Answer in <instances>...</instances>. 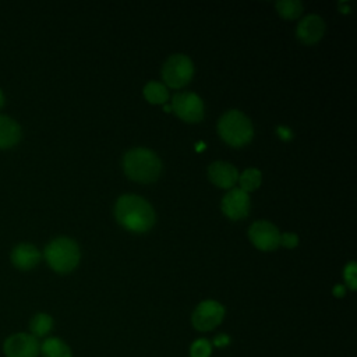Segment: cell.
<instances>
[{"instance_id":"cell-9","label":"cell","mask_w":357,"mask_h":357,"mask_svg":"<svg viewBox=\"0 0 357 357\" xmlns=\"http://www.w3.org/2000/svg\"><path fill=\"white\" fill-rule=\"evenodd\" d=\"M40 350L39 340L31 333H14L6 339L3 351L6 357H38Z\"/></svg>"},{"instance_id":"cell-17","label":"cell","mask_w":357,"mask_h":357,"mask_svg":"<svg viewBox=\"0 0 357 357\" xmlns=\"http://www.w3.org/2000/svg\"><path fill=\"white\" fill-rule=\"evenodd\" d=\"M29 329H31V335L35 336L36 339L43 337L53 329V318L49 314L38 312L32 317L29 322Z\"/></svg>"},{"instance_id":"cell-1","label":"cell","mask_w":357,"mask_h":357,"mask_svg":"<svg viewBox=\"0 0 357 357\" xmlns=\"http://www.w3.org/2000/svg\"><path fill=\"white\" fill-rule=\"evenodd\" d=\"M114 216L120 226L132 233H145L155 225L156 215L152 205L142 197L124 194L114 205Z\"/></svg>"},{"instance_id":"cell-21","label":"cell","mask_w":357,"mask_h":357,"mask_svg":"<svg viewBox=\"0 0 357 357\" xmlns=\"http://www.w3.org/2000/svg\"><path fill=\"white\" fill-rule=\"evenodd\" d=\"M343 278H344L346 286H347L350 290H356V287H357V265H356L354 261L349 262V264L344 266Z\"/></svg>"},{"instance_id":"cell-18","label":"cell","mask_w":357,"mask_h":357,"mask_svg":"<svg viewBox=\"0 0 357 357\" xmlns=\"http://www.w3.org/2000/svg\"><path fill=\"white\" fill-rule=\"evenodd\" d=\"M240 183V187L243 191H245L247 194L250 191H254L257 190L259 185H261V181H262V174L258 169L255 167H248L245 169L241 174H238V180Z\"/></svg>"},{"instance_id":"cell-25","label":"cell","mask_w":357,"mask_h":357,"mask_svg":"<svg viewBox=\"0 0 357 357\" xmlns=\"http://www.w3.org/2000/svg\"><path fill=\"white\" fill-rule=\"evenodd\" d=\"M332 293H333L335 297H343L344 293H346V287H344L343 284H336V286L333 287Z\"/></svg>"},{"instance_id":"cell-7","label":"cell","mask_w":357,"mask_h":357,"mask_svg":"<svg viewBox=\"0 0 357 357\" xmlns=\"http://www.w3.org/2000/svg\"><path fill=\"white\" fill-rule=\"evenodd\" d=\"M172 110L187 123H198L204 119V102L194 92H178L172 99Z\"/></svg>"},{"instance_id":"cell-26","label":"cell","mask_w":357,"mask_h":357,"mask_svg":"<svg viewBox=\"0 0 357 357\" xmlns=\"http://www.w3.org/2000/svg\"><path fill=\"white\" fill-rule=\"evenodd\" d=\"M4 103H6V96H4V92H3V89L0 88V110L3 109Z\"/></svg>"},{"instance_id":"cell-14","label":"cell","mask_w":357,"mask_h":357,"mask_svg":"<svg viewBox=\"0 0 357 357\" xmlns=\"http://www.w3.org/2000/svg\"><path fill=\"white\" fill-rule=\"evenodd\" d=\"M22 137L21 126L7 114H0V149L14 148Z\"/></svg>"},{"instance_id":"cell-13","label":"cell","mask_w":357,"mask_h":357,"mask_svg":"<svg viewBox=\"0 0 357 357\" xmlns=\"http://www.w3.org/2000/svg\"><path fill=\"white\" fill-rule=\"evenodd\" d=\"M208 177L215 185L230 190L236 185L238 180V170L229 162L218 160L209 165Z\"/></svg>"},{"instance_id":"cell-4","label":"cell","mask_w":357,"mask_h":357,"mask_svg":"<svg viewBox=\"0 0 357 357\" xmlns=\"http://www.w3.org/2000/svg\"><path fill=\"white\" fill-rule=\"evenodd\" d=\"M43 257L54 272L68 273L77 268L81 252L78 244L73 238L56 237L45 247Z\"/></svg>"},{"instance_id":"cell-15","label":"cell","mask_w":357,"mask_h":357,"mask_svg":"<svg viewBox=\"0 0 357 357\" xmlns=\"http://www.w3.org/2000/svg\"><path fill=\"white\" fill-rule=\"evenodd\" d=\"M39 353L43 357H73V351L67 343L59 337H47L42 342Z\"/></svg>"},{"instance_id":"cell-16","label":"cell","mask_w":357,"mask_h":357,"mask_svg":"<svg viewBox=\"0 0 357 357\" xmlns=\"http://www.w3.org/2000/svg\"><path fill=\"white\" fill-rule=\"evenodd\" d=\"M144 96L149 103L153 105H163L169 99V92L166 85L158 81H149L144 86Z\"/></svg>"},{"instance_id":"cell-3","label":"cell","mask_w":357,"mask_h":357,"mask_svg":"<svg viewBox=\"0 0 357 357\" xmlns=\"http://www.w3.org/2000/svg\"><path fill=\"white\" fill-rule=\"evenodd\" d=\"M218 132L226 144L234 148H240L252 139L254 127L251 120L243 112L231 109L219 119Z\"/></svg>"},{"instance_id":"cell-24","label":"cell","mask_w":357,"mask_h":357,"mask_svg":"<svg viewBox=\"0 0 357 357\" xmlns=\"http://www.w3.org/2000/svg\"><path fill=\"white\" fill-rule=\"evenodd\" d=\"M276 131H278V135H279L282 139H284V141H287V139H290V138L293 137L291 130L287 128V127L279 126V127H276Z\"/></svg>"},{"instance_id":"cell-8","label":"cell","mask_w":357,"mask_h":357,"mask_svg":"<svg viewBox=\"0 0 357 357\" xmlns=\"http://www.w3.org/2000/svg\"><path fill=\"white\" fill-rule=\"evenodd\" d=\"M248 237L261 251H272L280 245V231L268 220L254 222L248 229Z\"/></svg>"},{"instance_id":"cell-10","label":"cell","mask_w":357,"mask_h":357,"mask_svg":"<svg viewBox=\"0 0 357 357\" xmlns=\"http://www.w3.org/2000/svg\"><path fill=\"white\" fill-rule=\"evenodd\" d=\"M222 212L231 220L247 218L250 212V195L241 188H230L222 198Z\"/></svg>"},{"instance_id":"cell-5","label":"cell","mask_w":357,"mask_h":357,"mask_svg":"<svg viewBox=\"0 0 357 357\" xmlns=\"http://www.w3.org/2000/svg\"><path fill=\"white\" fill-rule=\"evenodd\" d=\"M194 75V64L187 54H172L162 67V77L167 86L183 88Z\"/></svg>"},{"instance_id":"cell-12","label":"cell","mask_w":357,"mask_h":357,"mask_svg":"<svg viewBox=\"0 0 357 357\" xmlns=\"http://www.w3.org/2000/svg\"><path fill=\"white\" fill-rule=\"evenodd\" d=\"M40 258H42L40 251L36 248V245H33L31 243L15 244L10 254L11 264L20 271L33 269L39 264Z\"/></svg>"},{"instance_id":"cell-19","label":"cell","mask_w":357,"mask_h":357,"mask_svg":"<svg viewBox=\"0 0 357 357\" xmlns=\"http://www.w3.org/2000/svg\"><path fill=\"white\" fill-rule=\"evenodd\" d=\"M275 6L278 13L287 20H294L300 17L303 11V4L298 0H282V1H278Z\"/></svg>"},{"instance_id":"cell-23","label":"cell","mask_w":357,"mask_h":357,"mask_svg":"<svg viewBox=\"0 0 357 357\" xmlns=\"http://www.w3.org/2000/svg\"><path fill=\"white\" fill-rule=\"evenodd\" d=\"M230 342H231V339H230L229 335H226V333H219V335H216V336L212 339L211 344H212L213 347L223 349V347H227V346L230 344Z\"/></svg>"},{"instance_id":"cell-2","label":"cell","mask_w":357,"mask_h":357,"mask_svg":"<svg viewBox=\"0 0 357 357\" xmlns=\"http://www.w3.org/2000/svg\"><path fill=\"white\" fill-rule=\"evenodd\" d=\"M124 173L138 183H153L162 172L159 156L148 148H132L123 156Z\"/></svg>"},{"instance_id":"cell-20","label":"cell","mask_w":357,"mask_h":357,"mask_svg":"<svg viewBox=\"0 0 357 357\" xmlns=\"http://www.w3.org/2000/svg\"><path fill=\"white\" fill-rule=\"evenodd\" d=\"M211 354H212V344L205 337L195 339L190 346V357H211Z\"/></svg>"},{"instance_id":"cell-6","label":"cell","mask_w":357,"mask_h":357,"mask_svg":"<svg viewBox=\"0 0 357 357\" xmlns=\"http://www.w3.org/2000/svg\"><path fill=\"white\" fill-rule=\"evenodd\" d=\"M226 310L216 300L201 301L191 314V324L199 332H209L219 326L225 318Z\"/></svg>"},{"instance_id":"cell-11","label":"cell","mask_w":357,"mask_h":357,"mask_svg":"<svg viewBox=\"0 0 357 357\" xmlns=\"http://www.w3.org/2000/svg\"><path fill=\"white\" fill-rule=\"evenodd\" d=\"M325 33V21L317 14H308L297 24L296 35L304 45H315Z\"/></svg>"},{"instance_id":"cell-22","label":"cell","mask_w":357,"mask_h":357,"mask_svg":"<svg viewBox=\"0 0 357 357\" xmlns=\"http://www.w3.org/2000/svg\"><path fill=\"white\" fill-rule=\"evenodd\" d=\"M280 244L286 248H294L298 244L296 233H280Z\"/></svg>"}]
</instances>
